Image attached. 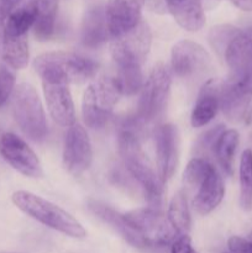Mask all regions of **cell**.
I'll return each mask as SVG.
<instances>
[{
	"instance_id": "cell-34",
	"label": "cell",
	"mask_w": 252,
	"mask_h": 253,
	"mask_svg": "<svg viewBox=\"0 0 252 253\" xmlns=\"http://www.w3.org/2000/svg\"><path fill=\"white\" fill-rule=\"evenodd\" d=\"M145 5L148 7V10L156 14L162 15L168 12L165 0H145Z\"/></svg>"
},
{
	"instance_id": "cell-14",
	"label": "cell",
	"mask_w": 252,
	"mask_h": 253,
	"mask_svg": "<svg viewBox=\"0 0 252 253\" xmlns=\"http://www.w3.org/2000/svg\"><path fill=\"white\" fill-rule=\"evenodd\" d=\"M145 0H108L105 12L110 37L130 31L140 24Z\"/></svg>"
},
{
	"instance_id": "cell-9",
	"label": "cell",
	"mask_w": 252,
	"mask_h": 253,
	"mask_svg": "<svg viewBox=\"0 0 252 253\" xmlns=\"http://www.w3.org/2000/svg\"><path fill=\"white\" fill-rule=\"evenodd\" d=\"M252 101V73L229 77L220 85V108L232 121L250 118Z\"/></svg>"
},
{
	"instance_id": "cell-18",
	"label": "cell",
	"mask_w": 252,
	"mask_h": 253,
	"mask_svg": "<svg viewBox=\"0 0 252 253\" xmlns=\"http://www.w3.org/2000/svg\"><path fill=\"white\" fill-rule=\"evenodd\" d=\"M167 10L180 27L190 32L202 29L205 24L203 0H165Z\"/></svg>"
},
{
	"instance_id": "cell-25",
	"label": "cell",
	"mask_w": 252,
	"mask_h": 253,
	"mask_svg": "<svg viewBox=\"0 0 252 253\" xmlns=\"http://www.w3.org/2000/svg\"><path fill=\"white\" fill-rule=\"evenodd\" d=\"M167 217L178 236L189 234L190 212L188 208L187 194L184 192H178L172 198Z\"/></svg>"
},
{
	"instance_id": "cell-20",
	"label": "cell",
	"mask_w": 252,
	"mask_h": 253,
	"mask_svg": "<svg viewBox=\"0 0 252 253\" xmlns=\"http://www.w3.org/2000/svg\"><path fill=\"white\" fill-rule=\"evenodd\" d=\"M110 37L105 7L95 6L89 10L82 22L81 41L88 48L101 46Z\"/></svg>"
},
{
	"instance_id": "cell-16",
	"label": "cell",
	"mask_w": 252,
	"mask_h": 253,
	"mask_svg": "<svg viewBox=\"0 0 252 253\" xmlns=\"http://www.w3.org/2000/svg\"><path fill=\"white\" fill-rule=\"evenodd\" d=\"M224 59L229 67V77L252 73V26L240 30L230 42Z\"/></svg>"
},
{
	"instance_id": "cell-1",
	"label": "cell",
	"mask_w": 252,
	"mask_h": 253,
	"mask_svg": "<svg viewBox=\"0 0 252 253\" xmlns=\"http://www.w3.org/2000/svg\"><path fill=\"white\" fill-rule=\"evenodd\" d=\"M140 123V119L136 118V120L127 121L123 126L118 140L119 153L127 172L145 190V195L151 207L158 208L162 198L163 184L156 174L145 151L141 147L138 130H135Z\"/></svg>"
},
{
	"instance_id": "cell-28",
	"label": "cell",
	"mask_w": 252,
	"mask_h": 253,
	"mask_svg": "<svg viewBox=\"0 0 252 253\" xmlns=\"http://www.w3.org/2000/svg\"><path fill=\"white\" fill-rule=\"evenodd\" d=\"M240 32V29L231 26V25H217L214 26L209 32V43L210 46L214 48V51L219 54L220 57L224 58L225 52H226L227 47H229L230 42L234 40Z\"/></svg>"
},
{
	"instance_id": "cell-15",
	"label": "cell",
	"mask_w": 252,
	"mask_h": 253,
	"mask_svg": "<svg viewBox=\"0 0 252 253\" xmlns=\"http://www.w3.org/2000/svg\"><path fill=\"white\" fill-rule=\"evenodd\" d=\"M48 111L58 125L71 127L76 123V111L67 83L42 81Z\"/></svg>"
},
{
	"instance_id": "cell-35",
	"label": "cell",
	"mask_w": 252,
	"mask_h": 253,
	"mask_svg": "<svg viewBox=\"0 0 252 253\" xmlns=\"http://www.w3.org/2000/svg\"><path fill=\"white\" fill-rule=\"evenodd\" d=\"M230 1L242 11H252V0H230Z\"/></svg>"
},
{
	"instance_id": "cell-33",
	"label": "cell",
	"mask_w": 252,
	"mask_h": 253,
	"mask_svg": "<svg viewBox=\"0 0 252 253\" xmlns=\"http://www.w3.org/2000/svg\"><path fill=\"white\" fill-rule=\"evenodd\" d=\"M170 252L172 253H198L192 245L189 235L178 236L170 245Z\"/></svg>"
},
{
	"instance_id": "cell-8",
	"label": "cell",
	"mask_w": 252,
	"mask_h": 253,
	"mask_svg": "<svg viewBox=\"0 0 252 253\" xmlns=\"http://www.w3.org/2000/svg\"><path fill=\"white\" fill-rule=\"evenodd\" d=\"M172 84V73L165 63H157L151 71L141 89L137 118L141 121H152L165 109Z\"/></svg>"
},
{
	"instance_id": "cell-37",
	"label": "cell",
	"mask_w": 252,
	"mask_h": 253,
	"mask_svg": "<svg viewBox=\"0 0 252 253\" xmlns=\"http://www.w3.org/2000/svg\"><path fill=\"white\" fill-rule=\"evenodd\" d=\"M20 1H24V0H20Z\"/></svg>"
},
{
	"instance_id": "cell-29",
	"label": "cell",
	"mask_w": 252,
	"mask_h": 253,
	"mask_svg": "<svg viewBox=\"0 0 252 253\" xmlns=\"http://www.w3.org/2000/svg\"><path fill=\"white\" fill-rule=\"evenodd\" d=\"M14 69L0 61V108L5 105L15 89Z\"/></svg>"
},
{
	"instance_id": "cell-6",
	"label": "cell",
	"mask_w": 252,
	"mask_h": 253,
	"mask_svg": "<svg viewBox=\"0 0 252 253\" xmlns=\"http://www.w3.org/2000/svg\"><path fill=\"white\" fill-rule=\"evenodd\" d=\"M150 26L141 20L137 26L119 36L111 37L110 51L118 69H141L151 48Z\"/></svg>"
},
{
	"instance_id": "cell-2",
	"label": "cell",
	"mask_w": 252,
	"mask_h": 253,
	"mask_svg": "<svg viewBox=\"0 0 252 253\" xmlns=\"http://www.w3.org/2000/svg\"><path fill=\"white\" fill-rule=\"evenodd\" d=\"M12 203L27 216L73 239H83L86 231L69 212L34 193L17 190L11 197Z\"/></svg>"
},
{
	"instance_id": "cell-5",
	"label": "cell",
	"mask_w": 252,
	"mask_h": 253,
	"mask_svg": "<svg viewBox=\"0 0 252 253\" xmlns=\"http://www.w3.org/2000/svg\"><path fill=\"white\" fill-rule=\"evenodd\" d=\"M121 95L115 77L100 76L94 79L82 100V115L85 125L90 128H100L106 124Z\"/></svg>"
},
{
	"instance_id": "cell-21",
	"label": "cell",
	"mask_w": 252,
	"mask_h": 253,
	"mask_svg": "<svg viewBox=\"0 0 252 253\" xmlns=\"http://www.w3.org/2000/svg\"><path fill=\"white\" fill-rule=\"evenodd\" d=\"M89 209L99 217V219L103 220L105 224L110 225L113 229H115L124 239L127 242H130L131 245L137 247H143L142 240L140 239L137 234L135 232V230L127 224V221L125 220L124 215H121L120 212L116 211L115 209H113L109 205L104 204V203L98 202V200H90L89 202Z\"/></svg>"
},
{
	"instance_id": "cell-10",
	"label": "cell",
	"mask_w": 252,
	"mask_h": 253,
	"mask_svg": "<svg viewBox=\"0 0 252 253\" xmlns=\"http://www.w3.org/2000/svg\"><path fill=\"white\" fill-rule=\"evenodd\" d=\"M93 148L85 128L74 123L66 133L63 147V163L66 169L74 177H79L90 167Z\"/></svg>"
},
{
	"instance_id": "cell-12",
	"label": "cell",
	"mask_w": 252,
	"mask_h": 253,
	"mask_svg": "<svg viewBox=\"0 0 252 253\" xmlns=\"http://www.w3.org/2000/svg\"><path fill=\"white\" fill-rule=\"evenodd\" d=\"M210 56L199 43L190 40L177 42L172 49V69L180 78H195L210 68Z\"/></svg>"
},
{
	"instance_id": "cell-22",
	"label": "cell",
	"mask_w": 252,
	"mask_h": 253,
	"mask_svg": "<svg viewBox=\"0 0 252 253\" xmlns=\"http://www.w3.org/2000/svg\"><path fill=\"white\" fill-rule=\"evenodd\" d=\"M37 16L36 0L22 1L14 11L10 14L5 27V37L21 39L27 37V32L34 27Z\"/></svg>"
},
{
	"instance_id": "cell-3",
	"label": "cell",
	"mask_w": 252,
	"mask_h": 253,
	"mask_svg": "<svg viewBox=\"0 0 252 253\" xmlns=\"http://www.w3.org/2000/svg\"><path fill=\"white\" fill-rule=\"evenodd\" d=\"M34 68L42 81L82 83L91 78L98 64L90 58L72 52H47L34 61Z\"/></svg>"
},
{
	"instance_id": "cell-36",
	"label": "cell",
	"mask_w": 252,
	"mask_h": 253,
	"mask_svg": "<svg viewBox=\"0 0 252 253\" xmlns=\"http://www.w3.org/2000/svg\"><path fill=\"white\" fill-rule=\"evenodd\" d=\"M246 239H247V240H249V241H251V242H252V231H251V232H250V234H249V236H247V237H246Z\"/></svg>"
},
{
	"instance_id": "cell-4",
	"label": "cell",
	"mask_w": 252,
	"mask_h": 253,
	"mask_svg": "<svg viewBox=\"0 0 252 253\" xmlns=\"http://www.w3.org/2000/svg\"><path fill=\"white\" fill-rule=\"evenodd\" d=\"M11 109L15 121L25 136L42 141L47 136V121L43 106L34 86L21 83L11 94Z\"/></svg>"
},
{
	"instance_id": "cell-26",
	"label": "cell",
	"mask_w": 252,
	"mask_h": 253,
	"mask_svg": "<svg viewBox=\"0 0 252 253\" xmlns=\"http://www.w3.org/2000/svg\"><path fill=\"white\" fill-rule=\"evenodd\" d=\"M240 205L245 211L252 210V151L245 150L240 158Z\"/></svg>"
},
{
	"instance_id": "cell-11",
	"label": "cell",
	"mask_w": 252,
	"mask_h": 253,
	"mask_svg": "<svg viewBox=\"0 0 252 253\" xmlns=\"http://www.w3.org/2000/svg\"><path fill=\"white\" fill-rule=\"evenodd\" d=\"M0 155L14 169L29 178L43 175L41 163L36 153L21 137L6 132L0 137Z\"/></svg>"
},
{
	"instance_id": "cell-24",
	"label": "cell",
	"mask_w": 252,
	"mask_h": 253,
	"mask_svg": "<svg viewBox=\"0 0 252 253\" xmlns=\"http://www.w3.org/2000/svg\"><path fill=\"white\" fill-rule=\"evenodd\" d=\"M240 142V135L236 130H225L220 135L215 146L217 161L226 174L231 175L234 170V160L237 146Z\"/></svg>"
},
{
	"instance_id": "cell-30",
	"label": "cell",
	"mask_w": 252,
	"mask_h": 253,
	"mask_svg": "<svg viewBox=\"0 0 252 253\" xmlns=\"http://www.w3.org/2000/svg\"><path fill=\"white\" fill-rule=\"evenodd\" d=\"M20 0H0V54H1L2 43L5 37V27L10 14L21 4Z\"/></svg>"
},
{
	"instance_id": "cell-19",
	"label": "cell",
	"mask_w": 252,
	"mask_h": 253,
	"mask_svg": "<svg viewBox=\"0 0 252 253\" xmlns=\"http://www.w3.org/2000/svg\"><path fill=\"white\" fill-rule=\"evenodd\" d=\"M220 109V85L215 81H208L200 89L194 109L192 121L193 127H202L211 121Z\"/></svg>"
},
{
	"instance_id": "cell-17",
	"label": "cell",
	"mask_w": 252,
	"mask_h": 253,
	"mask_svg": "<svg viewBox=\"0 0 252 253\" xmlns=\"http://www.w3.org/2000/svg\"><path fill=\"white\" fill-rule=\"evenodd\" d=\"M225 195L222 178L216 168L212 166L202 184L195 190L193 207L200 215H208L221 203Z\"/></svg>"
},
{
	"instance_id": "cell-23",
	"label": "cell",
	"mask_w": 252,
	"mask_h": 253,
	"mask_svg": "<svg viewBox=\"0 0 252 253\" xmlns=\"http://www.w3.org/2000/svg\"><path fill=\"white\" fill-rule=\"evenodd\" d=\"M37 16L34 24V34L39 40L51 39L54 32L58 0H36Z\"/></svg>"
},
{
	"instance_id": "cell-31",
	"label": "cell",
	"mask_w": 252,
	"mask_h": 253,
	"mask_svg": "<svg viewBox=\"0 0 252 253\" xmlns=\"http://www.w3.org/2000/svg\"><path fill=\"white\" fill-rule=\"evenodd\" d=\"M225 131L224 126L219 125V126H215L214 128L209 130L208 132H205L203 135V137H200L199 142H198V148H199L202 152L207 153L208 151L215 150V146H216L217 140H219L220 135Z\"/></svg>"
},
{
	"instance_id": "cell-38",
	"label": "cell",
	"mask_w": 252,
	"mask_h": 253,
	"mask_svg": "<svg viewBox=\"0 0 252 253\" xmlns=\"http://www.w3.org/2000/svg\"><path fill=\"white\" fill-rule=\"evenodd\" d=\"M227 253H229V252H227Z\"/></svg>"
},
{
	"instance_id": "cell-7",
	"label": "cell",
	"mask_w": 252,
	"mask_h": 253,
	"mask_svg": "<svg viewBox=\"0 0 252 253\" xmlns=\"http://www.w3.org/2000/svg\"><path fill=\"white\" fill-rule=\"evenodd\" d=\"M127 224L135 230L145 246H167L178 237L168 217L160 208H140L124 214Z\"/></svg>"
},
{
	"instance_id": "cell-13",
	"label": "cell",
	"mask_w": 252,
	"mask_h": 253,
	"mask_svg": "<svg viewBox=\"0 0 252 253\" xmlns=\"http://www.w3.org/2000/svg\"><path fill=\"white\" fill-rule=\"evenodd\" d=\"M157 175L163 185L173 177L178 166V131L172 124L158 126L155 132Z\"/></svg>"
},
{
	"instance_id": "cell-27",
	"label": "cell",
	"mask_w": 252,
	"mask_h": 253,
	"mask_svg": "<svg viewBox=\"0 0 252 253\" xmlns=\"http://www.w3.org/2000/svg\"><path fill=\"white\" fill-rule=\"evenodd\" d=\"M211 167L212 165L207 158L194 157L193 160H190V162L185 167L184 174H183V182H184V187L187 189L184 192L185 194L194 193L199 188Z\"/></svg>"
},
{
	"instance_id": "cell-32",
	"label": "cell",
	"mask_w": 252,
	"mask_h": 253,
	"mask_svg": "<svg viewBox=\"0 0 252 253\" xmlns=\"http://www.w3.org/2000/svg\"><path fill=\"white\" fill-rule=\"evenodd\" d=\"M227 246H229V253H252V242L245 237H230Z\"/></svg>"
}]
</instances>
